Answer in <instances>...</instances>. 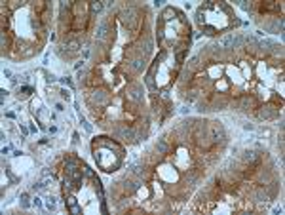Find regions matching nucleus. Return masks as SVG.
<instances>
[{
    "instance_id": "nucleus-5",
    "label": "nucleus",
    "mask_w": 285,
    "mask_h": 215,
    "mask_svg": "<svg viewBox=\"0 0 285 215\" xmlns=\"http://www.w3.org/2000/svg\"><path fill=\"white\" fill-rule=\"evenodd\" d=\"M223 74H224V65L213 63V65H209V67H207V76H209L211 80H219V78H223Z\"/></svg>"
},
{
    "instance_id": "nucleus-2",
    "label": "nucleus",
    "mask_w": 285,
    "mask_h": 215,
    "mask_svg": "<svg viewBox=\"0 0 285 215\" xmlns=\"http://www.w3.org/2000/svg\"><path fill=\"white\" fill-rule=\"evenodd\" d=\"M95 160H97V164L101 166L105 172H112L116 166H118V154L112 153V149H97V153H95Z\"/></svg>"
},
{
    "instance_id": "nucleus-4",
    "label": "nucleus",
    "mask_w": 285,
    "mask_h": 215,
    "mask_svg": "<svg viewBox=\"0 0 285 215\" xmlns=\"http://www.w3.org/2000/svg\"><path fill=\"white\" fill-rule=\"evenodd\" d=\"M188 162H190V154H188V151H186V149H179L171 164H173L179 172H183V170L188 168Z\"/></svg>"
},
{
    "instance_id": "nucleus-1",
    "label": "nucleus",
    "mask_w": 285,
    "mask_h": 215,
    "mask_svg": "<svg viewBox=\"0 0 285 215\" xmlns=\"http://www.w3.org/2000/svg\"><path fill=\"white\" fill-rule=\"evenodd\" d=\"M200 25L207 29V31H221L224 29L226 25H228V15H226V11H224L223 6H219V4H207L205 8L200 10Z\"/></svg>"
},
{
    "instance_id": "nucleus-6",
    "label": "nucleus",
    "mask_w": 285,
    "mask_h": 215,
    "mask_svg": "<svg viewBox=\"0 0 285 215\" xmlns=\"http://www.w3.org/2000/svg\"><path fill=\"white\" fill-rule=\"evenodd\" d=\"M215 82H217V90H219V92H224V90H228V86H230L226 78H219V80H215Z\"/></svg>"
},
{
    "instance_id": "nucleus-3",
    "label": "nucleus",
    "mask_w": 285,
    "mask_h": 215,
    "mask_svg": "<svg viewBox=\"0 0 285 215\" xmlns=\"http://www.w3.org/2000/svg\"><path fill=\"white\" fill-rule=\"evenodd\" d=\"M158 177L163 183H175L179 179V170L173 164H162L158 168Z\"/></svg>"
}]
</instances>
